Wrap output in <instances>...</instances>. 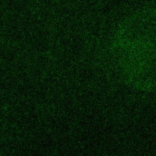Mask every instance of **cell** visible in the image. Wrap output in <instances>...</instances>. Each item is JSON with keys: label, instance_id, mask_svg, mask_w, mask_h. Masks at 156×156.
<instances>
[{"label": "cell", "instance_id": "6da1fadb", "mask_svg": "<svg viewBox=\"0 0 156 156\" xmlns=\"http://www.w3.org/2000/svg\"><path fill=\"white\" fill-rule=\"evenodd\" d=\"M115 55L129 85L156 93V9L143 10L122 25L115 40Z\"/></svg>", "mask_w": 156, "mask_h": 156}]
</instances>
